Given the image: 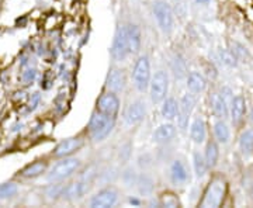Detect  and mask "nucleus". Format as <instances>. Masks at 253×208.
<instances>
[{"label":"nucleus","instance_id":"nucleus-15","mask_svg":"<svg viewBox=\"0 0 253 208\" xmlns=\"http://www.w3.org/2000/svg\"><path fill=\"white\" fill-rule=\"evenodd\" d=\"M170 179L177 186L181 184H186L189 181V170L186 167V165L181 162V161H173L172 166H170Z\"/></svg>","mask_w":253,"mask_h":208},{"label":"nucleus","instance_id":"nucleus-10","mask_svg":"<svg viewBox=\"0 0 253 208\" xmlns=\"http://www.w3.org/2000/svg\"><path fill=\"white\" fill-rule=\"evenodd\" d=\"M118 193L113 187H106L100 190L96 196L90 200V207L93 208H109L113 207L117 203Z\"/></svg>","mask_w":253,"mask_h":208},{"label":"nucleus","instance_id":"nucleus-32","mask_svg":"<svg viewBox=\"0 0 253 208\" xmlns=\"http://www.w3.org/2000/svg\"><path fill=\"white\" fill-rule=\"evenodd\" d=\"M37 72L36 69H28L26 72L23 73V81L26 82V84H30V83H33L34 79H36Z\"/></svg>","mask_w":253,"mask_h":208},{"label":"nucleus","instance_id":"nucleus-12","mask_svg":"<svg viewBox=\"0 0 253 208\" xmlns=\"http://www.w3.org/2000/svg\"><path fill=\"white\" fill-rule=\"evenodd\" d=\"M146 114V107H145L144 101H134L126 107V113H124V120L128 125H136L139 124L145 118Z\"/></svg>","mask_w":253,"mask_h":208},{"label":"nucleus","instance_id":"nucleus-23","mask_svg":"<svg viewBox=\"0 0 253 208\" xmlns=\"http://www.w3.org/2000/svg\"><path fill=\"white\" fill-rule=\"evenodd\" d=\"M214 135L215 139L219 144H228L229 142V138H231V131L229 127L225 123V120H218L217 123L214 124Z\"/></svg>","mask_w":253,"mask_h":208},{"label":"nucleus","instance_id":"nucleus-5","mask_svg":"<svg viewBox=\"0 0 253 208\" xmlns=\"http://www.w3.org/2000/svg\"><path fill=\"white\" fill-rule=\"evenodd\" d=\"M149 90H151V100L152 103L158 104L162 103L166 99V94L169 90V76L168 73L163 71H158L155 73V76L151 79L149 84Z\"/></svg>","mask_w":253,"mask_h":208},{"label":"nucleus","instance_id":"nucleus-16","mask_svg":"<svg viewBox=\"0 0 253 208\" xmlns=\"http://www.w3.org/2000/svg\"><path fill=\"white\" fill-rule=\"evenodd\" d=\"M210 100H211V109L214 111V114L221 120H225L229 116V104L222 97V94L221 93H212Z\"/></svg>","mask_w":253,"mask_h":208},{"label":"nucleus","instance_id":"nucleus-25","mask_svg":"<svg viewBox=\"0 0 253 208\" xmlns=\"http://www.w3.org/2000/svg\"><path fill=\"white\" fill-rule=\"evenodd\" d=\"M239 149L246 156L253 154V129L248 128L239 136Z\"/></svg>","mask_w":253,"mask_h":208},{"label":"nucleus","instance_id":"nucleus-21","mask_svg":"<svg viewBox=\"0 0 253 208\" xmlns=\"http://www.w3.org/2000/svg\"><path fill=\"white\" fill-rule=\"evenodd\" d=\"M204 158H206V162L208 165V169H214L217 166L218 158H219V148H218V144L215 141L207 142Z\"/></svg>","mask_w":253,"mask_h":208},{"label":"nucleus","instance_id":"nucleus-3","mask_svg":"<svg viewBox=\"0 0 253 208\" xmlns=\"http://www.w3.org/2000/svg\"><path fill=\"white\" fill-rule=\"evenodd\" d=\"M113 128H114V117H110L99 110H96L91 114L89 131H90L91 139L94 142H99L104 138H107V135L113 131Z\"/></svg>","mask_w":253,"mask_h":208},{"label":"nucleus","instance_id":"nucleus-20","mask_svg":"<svg viewBox=\"0 0 253 208\" xmlns=\"http://www.w3.org/2000/svg\"><path fill=\"white\" fill-rule=\"evenodd\" d=\"M187 87L191 93L197 94L201 91L206 90L207 87V82L204 79V76L199 72H191L187 76Z\"/></svg>","mask_w":253,"mask_h":208},{"label":"nucleus","instance_id":"nucleus-6","mask_svg":"<svg viewBox=\"0 0 253 208\" xmlns=\"http://www.w3.org/2000/svg\"><path fill=\"white\" fill-rule=\"evenodd\" d=\"M154 14L159 28L162 30L165 34H170L173 30V24H174L173 11L170 9V6L166 1L159 0L154 4Z\"/></svg>","mask_w":253,"mask_h":208},{"label":"nucleus","instance_id":"nucleus-7","mask_svg":"<svg viewBox=\"0 0 253 208\" xmlns=\"http://www.w3.org/2000/svg\"><path fill=\"white\" fill-rule=\"evenodd\" d=\"M129 54H131V49H129L126 26H123L118 28L116 33L114 41H113V48H111V55L116 61H123Z\"/></svg>","mask_w":253,"mask_h":208},{"label":"nucleus","instance_id":"nucleus-30","mask_svg":"<svg viewBox=\"0 0 253 208\" xmlns=\"http://www.w3.org/2000/svg\"><path fill=\"white\" fill-rule=\"evenodd\" d=\"M18 187L16 183H0V200L13 199L17 194Z\"/></svg>","mask_w":253,"mask_h":208},{"label":"nucleus","instance_id":"nucleus-29","mask_svg":"<svg viewBox=\"0 0 253 208\" xmlns=\"http://www.w3.org/2000/svg\"><path fill=\"white\" fill-rule=\"evenodd\" d=\"M159 203L162 207H169V208H176V207H181V203L179 197L174 194V193H170V191H166L163 193L159 199Z\"/></svg>","mask_w":253,"mask_h":208},{"label":"nucleus","instance_id":"nucleus-24","mask_svg":"<svg viewBox=\"0 0 253 208\" xmlns=\"http://www.w3.org/2000/svg\"><path fill=\"white\" fill-rule=\"evenodd\" d=\"M162 117L165 120H173V118L177 117L179 114V101L173 97H169V99L163 100V106L162 110Z\"/></svg>","mask_w":253,"mask_h":208},{"label":"nucleus","instance_id":"nucleus-22","mask_svg":"<svg viewBox=\"0 0 253 208\" xmlns=\"http://www.w3.org/2000/svg\"><path fill=\"white\" fill-rule=\"evenodd\" d=\"M126 33H128L131 54H136L141 48V30L134 24H129V26H126Z\"/></svg>","mask_w":253,"mask_h":208},{"label":"nucleus","instance_id":"nucleus-19","mask_svg":"<svg viewBox=\"0 0 253 208\" xmlns=\"http://www.w3.org/2000/svg\"><path fill=\"white\" fill-rule=\"evenodd\" d=\"M174 135H176V127L170 123H166L158 127V129L155 131L154 138L158 144H168L174 138Z\"/></svg>","mask_w":253,"mask_h":208},{"label":"nucleus","instance_id":"nucleus-26","mask_svg":"<svg viewBox=\"0 0 253 208\" xmlns=\"http://www.w3.org/2000/svg\"><path fill=\"white\" fill-rule=\"evenodd\" d=\"M229 49H231L232 54L235 55L236 59L239 62H249L251 61V52L244 44H241L238 41H231L229 42Z\"/></svg>","mask_w":253,"mask_h":208},{"label":"nucleus","instance_id":"nucleus-18","mask_svg":"<svg viewBox=\"0 0 253 208\" xmlns=\"http://www.w3.org/2000/svg\"><path fill=\"white\" fill-rule=\"evenodd\" d=\"M190 136L196 144H203L207 138V125L203 118H196L190 127Z\"/></svg>","mask_w":253,"mask_h":208},{"label":"nucleus","instance_id":"nucleus-9","mask_svg":"<svg viewBox=\"0 0 253 208\" xmlns=\"http://www.w3.org/2000/svg\"><path fill=\"white\" fill-rule=\"evenodd\" d=\"M83 145H84V139L81 138V136L68 138V139H65V141L56 145L52 155H54L55 158H59V159L61 158H68V156H71L75 152H78Z\"/></svg>","mask_w":253,"mask_h":208},{"label":"nucleus","instance_id":"nucleus-31","mask_svg":"<svg viewBox=\"0 0 253 208\" xmlns=\"http://www.w3.org/2000/svg\"><path fill=\"white\" fill-rule=\"evenodd\" d=\"M219 56H221V59H222V64H225L226 66H236L238 65V59H236V56L232 52H231V49L228 48V49H222L221 52H219Z\"/></svg>","mask_w":253,"mask_h":208},{"label":"nucleus","instance_id":"nucleus-17","mask_svg":"<svg viewBox=\"0 0 253 208\" xmlns=\"http://www.w3.org/2000/svg\"><path fill=\"white\" fill-rule=\"evenodd\" d=\"M46 167H48V163L45 161H37V162L30 163L28 166H26L20 172V176L23 179H36L46 172Z\"/></svg>","mask_w":253,"mask_h":208},{"label":"nucleus","instance_id":"nucleus-2","mask_svg":"<svg viewBox=\"0 0 253 208\" xmlns=\"http://www.w3.org/2000/svg\"><path fill=\"white\" fill-rule=\"evenodd\" d=\"M81 161L76 158H61V161L55 163L54 167L49 170L46 180L49 183H62L63 180L69 179L75 173L81 169Z\"/></svg>","mask_w":253,"mask_h":208},{"label":"nucleus","instance_id":"nucleus-28","mask_svg":"<svg viewBox=\"0 0 253 208\" xmlns=\"http://www.w3.org/2000/svg\"><path fill=\"white\" fill-rule=\"evenodd\" d=\"M172 71L177 79H181L187 75V65L180 55H176L172 61Z\"/></svg>","mask_w":253,"mask_h":208},{"label":"nucleus","instance_id":"nucleus-14","mask_svg":"<svg viewBox=\"0 0 253 208\" xmlns=\"http://www.w3.org/2000/svg\"><path fill=\"white\" fill-rule=\"evenodd\" d=\"M246 99L244 96H235L232 103H231V109H229V116H231V120L234 124H241L242 120L245 118V114H246Z\"/></svg>","mask_w":253,"mask_h":208},{"label":"nucleus","instance_id":"nucleus-1","mask_svg":"<svg viewBox=\"0 0 253 208\" xmlns=\"http://www.w3.org/2000/svg\"><path fill=\"white\" fill-rule=\"evenodd\" d=\"M226 191H228V183L222 176H215L208 183L204 190L203 199L199 203L201 208H217L219 207L225 200Z\"/></svg>","mask_w":253,"mask_h":208},{"label":"nucleus","instance_id":"nucleus-13","mask_svg":"<svg viewBox=\"0 0 253 208\" xmlns=\"http://www.w3.org/2000/svg\"><path fill=\"white\" fill-rule=\"evenodd\" d=\"M126 75L121 69H116L113 68L110 73L107 75V79H106V87L110 91H114V93H120V91L124 90L126 87Z\"/></svg>","mask_w":253,"mask_h":208},{"label":"nucleus","instance_id":"nucleus-27","mask_svg":"<svg viewBox=\"0 0 253 208\" xmlns=\"http://www.w3.org/2000/svg\"><path fill=\"white\" fill-rule=\"evenodd\" d=\"M193 166H194V172L197 177H203L206 176V173L208 170V165L206 162V158L204 155H201L199 151H196L193 154Z\"/></svg>","mask_w":253,"mask_h":208},{"label":"nucleus","instance_id":"nucleus-33","mask_svg":"<svg viewBox=\"0 0 253 208\" xmlns=\"http://www.w3.org/2000/svg\"><path fill=\"white\" fill-rule=\"evenodd\" d=\"M251 197H252L253 200V184H252V189H251Z\"/></svg>","mask_w":253,"mask_h":208},{"label":"nucleus","instance_id":"nucleus-4","mask_svg":"<svg viewBox=\"0 0 253 208\" xmlns=\"http://www.w3.org/2000/svg\"><path fill=\"white\" fill-rule=\"evenodd\" d=\"M132 79H134V86L136 90L145 91L149 84H151V64H149V58L146 55H142L138 58L134 66V72H132Z\"/></svg>","mask_w":253,"mask_h":208},{"label":"nucleus","instance_id":"nucleus-8","mask_svg":"<svg viewBox=\"0 0 253 208\" xmlns=\"http://www.w3.org/2000/svg\"><path fill=\"white\" fill-rule=\"evenodd\" d=\"M197 99L194 94H184L179 101V114H177V127L181 131H186L189 127V120L193 110L196 107Z\"/></svg>","mask_w":253,"mask_h":208},{"label":"nucleus","instance_id":"nucleus-11","mask_svg":"<svg viewBox=\"0 0 253 208\" xmlns=\"http://www.w3.org/2000/svg\"><path fill=\"white\" fill-rule=\"evenodd\" d=\"M97 110L107 114L110 117H116L120 110V100L114 91H109L100 96L97 100Z\"/></svg>","mask_w":253,"mask_h":208}]
</instances>
